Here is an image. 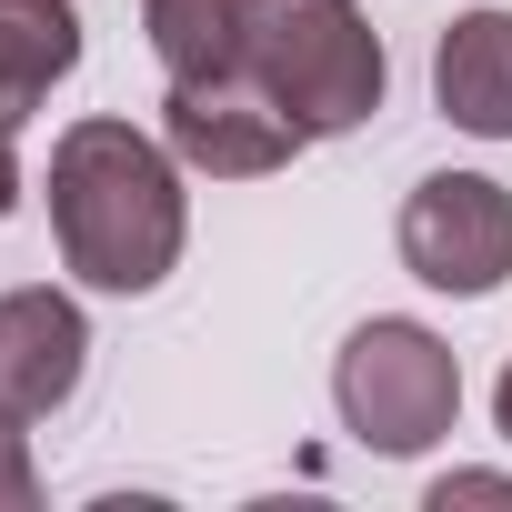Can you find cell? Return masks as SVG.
I'll return each instance as SVG.
<instances>
[{
    "instance_id": "cell-1",
    "label": "cell",
    "mask_w": 512,
    "mask_h": 512,
    "mask_svg": "<svg viewBox=\"0 0 512 512\" xmlns=\"http://www.w3.org/2000/svg\"><path fill=\"white\" fill-rule=\"evenodd\" d=\"M51 231L91 292H151L181 262V171L131 121H71L51 141Z\"/></svg>"
},
{
    "instance_id": "cell-2",
    "label": "cell",
    "mask_w": 512,
    "mask_h": 512,
    "mask_svg": "<svg viewBox=\"0 0 512 512\" xmlns=\"http://www.w3.org/2000/svg\"><path fill=\"white\" fill-rule=\"evenodd\" d=\"M231 21H241V71L312 141L362 131L382 111V41L352 0H231Z\"/></svg>"
},
{
    "instance_id": "cell-3",
    "label": "cell",
    "mask_w": 512,
    "mask_h": 512,
    "mask_svg": "<svg viewBox=\"0 0 512 512\" xmlns=\"http://www.w3.org/2000/svg\"><path fill=\"white\" fill-rule=\"evenodd\" d=\"M332 402H342V432H352V442L412 462V452H432V442L452 432V412H462V362H452V342L422 332V322H362V332L342 342V362H332Z\"/></svg>"
},
{
    "instance_id": "cell-4",
    "label": "cell",
    "mask_w": 512,
    "mask_h": 512,
    "mask_svg": "<svg viewBox=\"0 0 512 512\" xmlns=\"http://www.w3.org/2000/svg\"><path fill=\"white\" fill-rule=\"evenodd\" d=\"M402 262L432 292H502L512 282V191L482 171H432L402 201Z\"/></svg>"
},
{
    "instance_id": "cell-5",
    "label": "cell",
    "mask_w": 512,
    "mask_h": 512,
    "mask_svg": "<svg viewBox=\"0 0 512 512\" xmlns=\"http://www.w3.org/2000/svg\"><path fill=\"white\" fill-rule=\"evenodd\" d=\"M161 141H171L191 171H211V181H262V171H282L312 131L251 81V71H221V81H171Z\"/></svg>"
},
{
    "instance_id": "cell-6",
    "label": "cell",
    "mask_w": 512,
    "mask_h": 512,
    "mask_svg": "<svg viewBox=\"0 0 512 512\" xmlns=\"http://www.w3.org/2000/svg\"><path fill=\"white\" fill-rule=\"evenodd\" d=\"M81 362H91V322L71 292L51 282L0 292V422H51L81 392Z\"/></svg>"
},
{
    "instance_id": "cell-7",
    "label": "cell",
    "mask_w": 512,
    "mask_h": 512,
    "mask_svg": "<svg viewBox=\"0 0 512 512\" xmlns=\"http://www.w3.org/2000/svg\"><path fill=\"white\" fill-rule=\"evenodd\" d=\"M432 101L472 141H512V11H462L432 41Z\"/></svg>"
},
{
    "instance_id": "cell-8",
    "label": "cell",
    "mask_w": 512,
    "mask_h": 512,
    "mask_svg": "<svg viewBox=\"0 0 512 512\" xmlns=\"http://www.w3.org/2000/svg\"><path fill=\"white\" fill-rule=\"evenodd\" d=\"M81 71V11L71 0H0V121H31L51 81Z\"/></svg>"
},
{
    "instance_id": "cell-9",
    "label": "cell",
    "mask_w": 512,
    "mask_h": 512,
    "mask_svg": "<svg viewBox=\"0 0 512 512\" xmlns=\"http://www.w3.org/2000/svg\"><path fill=\"white\" fill-rule=\"evenodd\" d=\"M141 31H151V51H161L171 81H221V71H241L231 0H141Z\"/></svg>"
},
{
    "instance_id": "cell-10",
    "label": "cell",
    "mask_w": 512,
    "mask_h": 512,
    "mask_svg": "<svg viewBox=\"0 0 512 512\" xmlns=\"http://www.w3.org/2000/svg\"><path fill=\"white\" fill-rule=\"evenodd\" d=\"M41 502V472H31V442L21 422H0V512H31Z\"/></svg>"
},
{
    "instance_id": "cell-11",
    "label": "cell",
    "mask_w": 512,
    "mask_h": 512,
    "mask_svg": "<svg viewBox=\"0 0 512 512\" xmlns=\"http://www.w3.org/2000/svg\"><path fill=\"white\" fill-rule=\"evenodd\" d=\"M432 502L452 512V502H512V482H492V472H452V482H432Z\"/></svg>"
},
{
    "instance_id": "cell-12",
    "label": "cell",
    "mask_w": 512,
    "mask_h": 512,
    "mask_svg": "<svg viewBox=\"0 0 512 512\" xmlns=\"http://www.w3.org/2000/svg\"><path fill=\"white\" fill-rule=\"evenodd\" d=\"M21 201V151H11V121H0V211Z\"/></svg>"
},
{
    "instance_id": "cell-13",
    "label": "cell",
    "mask_w": 512,
    "mask_h": 512,
    "mask_svg": "<svg viewBox=\"0 0 512 512\" xmlns=\"http://www.w3.org/2000/svg\"><path fill=\"white\" fill-rule=\"evenodd\" d=\"M492 422H502V442H512V362H502V382H492Z\"/></svg>"
}]
</instances>
